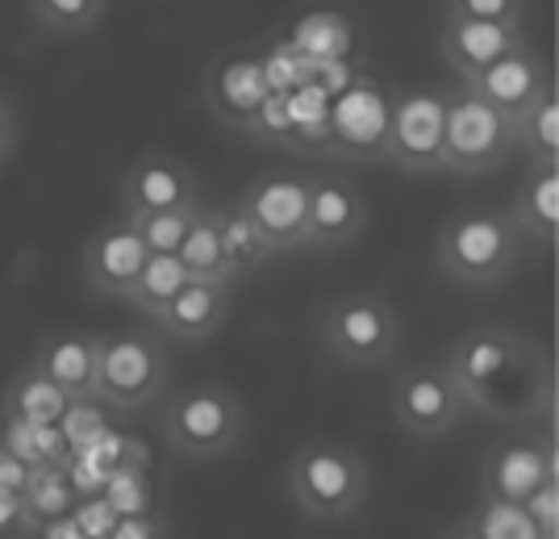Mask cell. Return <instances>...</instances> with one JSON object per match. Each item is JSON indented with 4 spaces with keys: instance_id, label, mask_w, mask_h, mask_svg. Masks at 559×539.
I'll list each match as a JSON object with an SVG mask.
<instances>
[{
    "instance_id": "f546056e",
    "label": "cell",
    "mask_w": 559,
    "mask_h": 539,
    "mask_svg": "<svg viewBox=\"0 0 559 539\" xmlns=\"http://www.w3.org/2000/svg\"><path fill=\"white\" fill-rule=\"evenodd\" d=\"M109 0H29L38 25H47L50 34H84L105 17Z\"/></svg>"
},
{
    "instance_id": "9c48e42d",
    "label": "cell",
    "mask_w": 559,
    "mask_h": 539,
    "mask_svg": "<svg viewBox=\"0 0 559 539\" xmlns=\"http://www.w3.org/2000/svg\"><path fill=\"white\" fill-rule=\"evenodd\" d=\"M384 160L405 176H443V93L401 89L389 96Z\"/></svg>"
},
{
    "instance_id": "6da1fadb",
    "label": "cell",
    "mask_w": 559,
    "mask_h": 539,
    "mask_svg": "<svg viewBox=\"0 0 559 539\" xmlns=\"http://www.w3.org/2000/svg\"><path fill=\"white\" fill-rule=\"evenodd\" d=\"M467 414H485L513 426L551 422L556 410V368L543 343L513 327L464 330L443 360Z\"/></svg>"
},
{
    "instance_id": "9a60e30c",
    "label": "cell",
    "mask_w": 559,
    "mask_h": 539,
    "mask_svg": "<svg viewBox=\"0 0 559 539\" xmlns=\"http://www.w3.org/2000/svg\"><path fill=\"white\" fill-rule=\"evenodd\" d=\"M364 226H368V201L347 176H309L305 247L338 251V247H350Z\"/></svg>"
},
{
    "instance_id": "74e56055",
    "label": "cell",
    "mask_w": 559,
    "mask_h": 539,
    "mask_svg": "<svg viewBox=\"0 0 559 539\" xmlns=\"http://www.w3.org/2000/svg\"><path fill=\"white\" fill-rule=\"evenodd\" d=\"M435 539H480V536H476V531L467 527L464 518H460V523H447V527H443V531H439Z\"/></svg>"
},
{
    "instance_id": "cb8c5ba5",
    "label": "cell",
    "mask_w": 559,
    "mask_h": 539,
    "mask_svg": "<svg viewBox=\"0 0 559 539\" xmlns=\"http://www.w3.org/2000/svg\"><path fill=\"white\" fill-rule=\"evenodd\" d=\"M22 506L29 527H50L59 518H71L75 506V485H71L68 465H47V469H29L22 485Z\"/></svg>"
},
{
    "instance_id": "7a4b0ae2",
    "label": "cell",
    "mask_w": 559,
    "mask_h": 539,
    "mask_svg": "<svg viewBox=\"0 0 559 539\" xmlns=\"http://www.w3.org/2000/svg\"><path fill=\"white\" fill-rule=\"evenodd\" d=\"M284 485L293 506L309 523H347L359 515L372 472L368 460L338 440H305L284 469Z\"/></svg>"
},
{
    "instance_id": "d4e9b609",
    "label": "cell",
    "mask_w": 559,
    "mask_h": 539,
    "mask_svg": "<svg viewBox=\"0 0 559 539\" xmlns=\"http://www.w3.org/2000/svg\"><path fill=\"white\" fill-rule=\"evenodd\" d=\"M176 259L185 263L188 281L230 284V277H226V259H222V243H217L213 206H197V213H192V226H188V235H185V243H180Z\"/></svg>"
},
{
    "instance_id": "603a6c76",
    "label": "cell",
    "mask_w": 559,
    "mask_h": 539,
    "mask_svg": "<svg viewBox=\"0 0 559 539\" xmlns=\"http://www.w3.org/2000/svg\"><path fill=\"white\" fill-rule=\"evenodd\" d=\"M68 406H71V398L63 389H55L47 376L25 368L22 376L9 380L4 401H0V414H4V419L29 422V426H59V419L68 414Z\"/></svg>"
},
{
    "instance_id": "2e32d148",
    "label": "cell",
    "mask_w": 559,
    "mask_h": 539,
    "mask_svg": "<svg viewBox=\"0 0 559 539\" xmlns=\"http://www.w3.org/2000/svg\"><path fill=\"white\" fill-rule=\"evenodd\" d=\"M146 256L151 251L142 247L139 231L126 218H114V222L96 226L88 243H84V284L93 289L96 297H121L126 302Z\"/></svg>"
},
{
    "instance_id": "ac0fdd59",
    "label": "cell",
    "mask_w": 559,
    "mask_h": 539,
    "mask_svg": "<svg viewBox=\"0 0 559 539\" xmlns=\"http://www.w3.org/2000/svg\"><path fill=\"white\" fill-rule=\"evenodd\" d=\"M267 96H272V84H267L263 59H251V55H230L205 75V105L226 126L251 130Z\"/></svg>"
},
{
    "instance_id": "4fadbf2b",
    "label": "cell",
    "mask_w": 559,
    "mask_h": 539,
    "mask_svg": "<svg viewBox=\"0 0 559 539\" xmlns=\"http://www.w3.org/2000/svg\"><path fill=\"white\" fill-rule=\"evenodd\" d=\"M201 188L185 160L167 151H146L121 176V218H142V213H167V210H197Z\"/></svg>"
},
{
    "instance_id": "5bb4252c",
    "label": "cell",
    "mask_w": 559,
    "mask_h": 539,
    "mask_svg": "<svg viewBox=\"0 0 559 539\" xmlns=\"http://www.w3.org/2000/svg\"><path fill=\"white\" fill-rule=\"evenodd\" d=\"M467 89L476 96H485L492 109H501L506 118L518 121L526 109H535L538 101L556 89V75H551L547 59L531 43H522L510 55H501L492 68L480 71L476 80H467Z\"/></svg>"
},
{
    "instance_id": "836d02e7",
    "label": "cell",
    "mask_w": 559,
    "mask_h": 539,
    "mask_svg": "<svg viewBox=\"0 0 559 539\" xmlns=\"http://www.w3.org/2000/svg\"><path fill=\"white\" fill-rule=\"evenodd\" d=\"M522 511L531 515V523L538 527V536L559 539V477L543 481V485L522 502Z\"/></svg>"
},
{
    "instance_id": "484cf974",
    "label": "cell",
    "mask_w": 559,
    "mask_h": 539,
    "mask_svg": "<svg viewBox=\"0 0 559 539\" xmlns=\"http://www.w3.org/2000/svg\"><path fill=\"white\" fill-rule=\"evenodd\" d=\"M0 447H9L22 465L29 469H47V465H71V452L59 435V426H29V422L4 419L0 414Z\"/></svg>"
},
{
    "instance_id": "1f68e13d",
    "label": "cell",
    "mask_w": 559,
    "mask_h": 539,
    "mask_svg": "<svg viewBox=\"0 0 559 539\" xmlns=\"http://www.w3.org/2000/svg\"><path fill=\"white\" fill-rule=\"evenodd\" d=\"M192 213L197 210H167V213H142V218H126L134 231H139L142 247L151 256H176L180 243H185L188 226H192Z\"/></svg>"
},
{
    "instance_id": "7402d4cb",
    "label": "cell",
    "mask_w": 559,
    "mask_h": 539,
    "mask_svg": "<svg viewBox=\"0 0 559 539\" xmlns=\"http://www.w3.org/2000/svg\"><path fill=\"white\" fill-rule=\"evenodd\" d=\"M213 222H217V243H222V259H226V277L234 281H251L263 272V263L276 256L267 247V238L251 226V218L238 206H213Z\"/></svg>"
},
{
    "instance_id": "8992f818",
    "label": "cell",
    "mask_w": 559,
    "mask_h": 539,
    "mask_svg": "<svg viewBox=\"0 0 559 539\" xmlns=\"http://www.w3.org/2000/svg\"><path fill=\"white\" fill-rule=\"evenodd\" d=\"M167 389V352L146 330L100 335L96 352V401L114 414H134L159 401Z\"/></svg>"
},
{
    "instance_id": "8fae6325",
    "label": "cell",
    "mask_w": 559,
    "mask_h": 539,
    "mask_svg": "<svg viewBox=\"0 0 559 539\" xmlns=\"http://www.w3.org/2000/svg\"><path fill=\"white\" fill-rule=\"evenodd\" d=\"M238 210L251 218L259 235L267 238L272 251H301L305 218H309V176L301 172H259L242 188Z\"/></svg>"
},
{
    "instance_id": "ffe728a7",
    "label": "cell",
    "mask_w": 559,
    "mask_h": 539,
    "mask_svg": "<svg viewBox=\"0 0 559 539\" xmlns=\"http://www.w3.org/2000/svg\"><path fill=\"white\" fill-rule=\"evenodd\" d=\"M526 34L522 25H497V22H464V17H447L443 22V38H439V50H443L447 68L455 75L476 80L485 68H492L501 55H510L513 47H522Z\"/></svg>"
},
{
    "instance_id": "f1b7e54d",
    "label": "cell",
    "mask_w": 559,
    "mask_h": 539,
    "mask_svg": "<svg viewBox=\"0 0 559 539\" xmlns=\"http://www.w3.org/2000/svg\"><path fill=\"white\" fill-rule=\"evenodd\" d=\"M464 523L480 539H543L538 527L531 523V515L522 511V502H501V497H489V493H476Z\"/></svg>"
},
{
    "instance_id": "3957f363",
    "label": "cell",
    "mask_w": 559,
    "mask_h": 539,
    "mask_svg": "<svg viewBox=\"0 0 559 539\" xmlns=\"http://www.w3.org/2000/svg\"><path fill=\"white\" fill-rule=\"evenodd\" d=\"M526 251L506 210H455L439 231L435 263L451 284L464 289H492L506 284Z\"/></svg>"
},
{
    "instance_id": "52a82bcc",
    "label": "cell",
    "mask_w": 559,
    "mask_h": 539,
    "mask_svg": "<svg viewBox=\"0 0 559 539\" xmlns=\"http://www.w3.org/2000/svg\"><path fill=\"white\" fill-rule=\"evenodd\" d=\"M401 314L380 293H343L322 314V343L350 368H380L401 348Z\"/></svg>"
},
{
    "instance_id": "4dcf8cb0",
    "label": "cell",
    "mask_w": 559,
    "mask_h": 539,
    "mask_svg": "<svg viewBox=\"0 0 559 539\" xmlns=\"http://www.w3.org/2000/svg\"><path fill=\"white\" fill-rule=\"evenodd\" d=\"M109 406L105 401H96V398H80V401H71L68 406V414L59 419V435H63V444H68L71 456H80L88 444H96L114 422H109Z\"/></svg>"
},
{
    "instance_id": "e0dca14e",
    "label": "cell",
    "mask_w": 559,
    "mask_h": 539,
    "mask_svg": "<svg viewBox=\"0 0 559 539\" xmlns=\"http://www.w3.org/2000/svg\"><path fill=\"white\" fill-rule=\"evenodd\" d=\"M96 352H100V335L93 330H47L34 343L29 373L47 376L71 401L96 398Z\"/></svg>"
},
{
    "instance_id": "83f0119b",
    "label": "cell",
    "mask_w": 559,
    "mask_h": 539,
    "mask_svg": "<svg viewBox=\"0 0 559 539\" xmlns=\"http://www.w3.org/2000/svg\"><path fill=\"white\" fill-rule=\"evenodd\" d=\"M518 126V151H526L531 164L559 167V93H551L538 101L535 109H526Z\"/></svg>"
},
{
    "instance_id": "8d00e7d4",
    "label": "cell",
    "mask_w": 559,
    "mask_h": 539,
    "mask_svg": "<svg viewBox=\"0 0 559 539\" xmlns=\"http://www.w3.org/2000/svg\"><path fill=\"white\" fill-rule=\"evenodd\" d=\"M25 477H29V465H22V460H17L9 447H0V490L22 493Z\"/></svg>"
},
{
    "instance_id": "d590c367",
    "label": "cell",
    "mask_w": 559,
    "mask_h": 539,
    "mask_svg": "<svg viewBox=\"0 0 559 539\" xmlns=\"http://www.w3.org/2000/svg\"><path fill=\"white\" fill-rule=\"evenodd\" d=\"M17 134H22L17 105H13V96H9V93H0V164L13 155V147H17Z\"/></svg>"
},
{
    "instance_id": "ba28073f",
    "label": "cell",
    "mask_w": 559,
    "mask_h": 539,
    "mask_svg": "<svg viewBox=\"0 0 559 539\" xmlns=\"http://www.w3.org/2000/svg\"><path fill=\"white\" fill-rule=\"evenodd\" d=\"M551 477H559L556 422L526 426L518 435L497 440L480 460V493L501 497V502H526Z\"/></svg>"
},
{
    "instance_id": "277c9868",
    "label": "cell",
    "mask_w": 559,
    "mask_h": 539,
    "mask_svg": "<svg viewBox=\"0 0 559 539\" xmlns=\"http://www.w3.org/2000/svg\"><path fill=\"white\" fill-rule=\"evenodd\" d=\"M159 435L185 460H222L247 444V410L234 389L217 380H197L167 398Z\"/></svg>"
},
{
    "instance_id": "e575fe53",
    "label": "cell",
    "mask_w": 559,
    "mask_h": 539,
    "mask_svg": "<svg viewBox=\"0 0 559 539\" xmlns=\"http://www.w3.org/2000/svg\"><path fill=\"white\" fill-rule=\"evenodd\" d=\"M25 506H22V493L13 490H0V539H13L17 531H25Z\"/></svg>"
},
{
    "instance_id": "d6986e66",
    "label": "cell",
    "mask_w": 559,
    "mask_h": 539,
    "mask_svg": "<svg viewBox=\"0 0 559 539\" xmlns=\"http://www.w3.org/2000/svg\"><path fill=\"white\" fill-rule=\"evenodd\" d=\"M230 318V284H213V281H188L167 309L155 318V327L164 339L180 343V348H201L222 335Z\"/></svg>"
},
{
    "instance_id": "7c38bea8",
    "label": "cell",
    "mask_w": 559,
    "mask_h": 539,
    "mask_svg": "<svg viewBox=\"0 0 559 539\" xmlns=\"http://www.w3.org/2000/svg\"><path fill=\"white\" fill-rule=\"evenodd\" d=\"M384 139H389V93L372 75H359L330 109V151L355 164H372L384 160Z\"/></svg>"
},
{
    "instance_id": "d6a6232c",
    "label": "cell",
    "mask_w": 559,
    "mask_h": 539,
    "mask_svg": "<svg viewBox=\"0 0 559 539\" xmlns=\"http://www.w3.org/2000/svg\"><path fill=\"white\" fill-rule=\"evenodd\" d=\"M526 0H447V17L464 22H497V25H522Z\"/></svg>"
},
{
    "instance_id": "44dd1931",
    "label": "cell",
    "mask_w": 559,
    "mask_h": 539,
    "mask_svg": "<svg viewBox=\"0 0 559 539\" xmlns=\"http://www.w3.org/2000/svg\"><path fill=\"white\" fill-rule=\"evenodd\" d=\"M510 222L518 226V235L526 243H543V247H556L559 238V167L531 164L522 185L513 192Z\"/></svg>"
},
{
    "instance_id": "4316f807",
    "label": "cell",
    "mask_w": 559,
    "mask_h": 539,
    "mask_svg": "<svg viewBox=\"0 0 559 539\" xmlns=\"http://www.w3.org/2000/svg\"><path fill=\"white\" fill-rule=\"evenodd\" d=\"M185 284H188V272L176 256H146L139 281H134V289H130V297H126V302L155 323V318L167 309V302H171Z\"/></svg>"
},
{
    "instance_id": "30bf717a",
    "label": "cell",
    "mask_w": 559,
    "mask_h": 539,
    "mask_svg": "<svg viewBox=\"0 0 559 539\" xmlns=\"http://www.w3.org/2000/svg\"><path fill=\"white\" fill-rule=\"evenodd\" d=\"M393 419L414 440H439L467 419V406L443 364H409L393 380Z\"/></svg>"
},
{
    "instance_id": "5b68a950",
    "label": "cell",
    "mask_w": 559,
    "mask_h": 539,
    "mask_svg": "<svg viewBox=\"0 0 559 539\" xmlns=\"http://www.w3.org/2000/svg\"><path fill=\"white\" fill-rule=\"evenodd\" d=\"M518 151V126L467 84L443 93V176H489Z\"/></svg>"
}]
</instances>
